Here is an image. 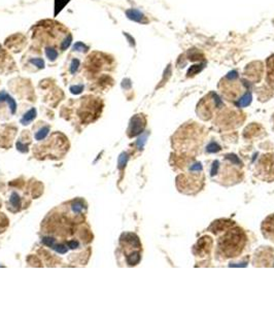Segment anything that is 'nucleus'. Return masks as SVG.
<instances>
[{
    "instance_id": "obj_1",
    "label": "nucleus",
    "mask_w": 274,
    "mask_h": 309,
    "mask_svg": "<svg viewBox=\"0 0 274 309\" xmlns=\"http://www.w3.org/2000/svg\"><path fill=\"white\" fill-rule=\"evenodd\" d=\"M234 222L231 221H218L214 222L211 226L214 234L223 232L218 242V253L225 259L237 257L242 253L245 246L246 237L243 231L238 227H233Z\"/></svg>"
},
{
    "instance_id": "obj_2",
    "label": "nucleus",
    "mask_w": 274,
    "mask_h": 309,
    "mask_svg": "<svg viewBox=\"0 0 274 309\" xmlns=\"http://www.w3.org/2000/svg\"><path fill=\"white\" fill-rule=\"evenodd\" d=\"M201 128L196 125L182 128L174 134V138L172 140L173 147H177L180 152H191V150H197L199 146H202L203 135Z\"/></svg>"
},
{
    "instance_id": "obj_3",
    "label": "nucleus",
    "mask_w": 274,
    "mask_h": 309,
    "mask_svg": "<svg viewBox=\"0 0 274 309\" xmlns=\"http://www.w3.org/2000/svg\"><path fill=\"white\" fill-rule=\"evenodd\" d=\"M256 175L260 179L271 182L274 180V154L263 156L256 166Z\"/></svg>"
},
{
    "instance_id": "obj_4",
    "label": "nucleus",
    "mask_w": 274,
    "mask_h": 309,
    "mask_svg": "<svg viewBox=\"0 0 274 309\" xmlns=\"http://www.w3.org/2000/svg\"><path fill=\"white\" fill-rule=\"evenodd\" d=\"M211 246H212L211 238L208 236H204L194 246V253L198 257H203L204 255H207V253H210Z\"/></svg>"
},
{
    "instance_id": "obj_5",
    "label": "nucleus",
    "mask_w": 274,
    "mask_h": 309,
    "mask_svg": "<svg viewBox=\"0 0 274 309\" xmlns=\"http://www.w3.org/2000/svg\"><path fill=\"white\" fill-rule=\"evenodd\" d=\"M262 233L264 237L274 242V214L265 218L262 224Z\"/></svg>"
},
{
    "instance_id": "obj_6",
    "label": "nucleus",
    "mask_w": 274,
    "mask_h": 309,
    "mask_svg": "<svg viewBox=\"0 0 274 309\" xmlns=\"http://www.w3.org/2000/svg\"><path fill=\"white\" fill-rule=\"evenodd\" d=\"M35 114H36V112H35V109H31V110H29L27 114L24 115V118L22 119L21 122L23 124H25V125H28V123H30V122L35 118Z\"/></svg>"
},
{
    "instance_id": "obj_7",
    "label": "nucleus",
    "mask_w": 274,
    "mask_h": 309,
    "mask_svg": "<svg viewBox=\"0 0 274 309\" xmlns=\"http://www.w3.org/2000/svg\"><path fill=\"white\" fill-rule=\"evenodd\" d=\"M47 57L49 58L50 60L54 61L58 57L57 51L55 50V49H53V47H47Z\"/></svg>"
},
{
    "instance_id": "obj_8",
    "label": "nucleus",
    "mask_w": 274,
    "mask_h": 309,
    "mask_svg": "<svg viewBox=\"0 0 274 309\" xmlns=\"http://www.w3.org/2000/svg\"><path fill=\"white\" fill-rule=\"evenodd\" d=\"M47 132H49V128L47 127H44L41 130L38 132V133L35 135V138H36L37 140H40V139H43V138H44L47 136Z\"/></svg>"
},
{
    "instance_id": "obj_9",
    "label": "nucleus",
    "mask_w": 274,
    "mask_h": 309,
    "mask_svg": "<svg viewBox=\"0 0 274 309\" xmlns=\"http://www.w3.org/2000/svg\"><path fill=\"white\" fill-rule=\"evenodd\" d=\"M79 60H73L72 61V63H71V68H70V70H71V72L72 73H75L76 72V70L77 68H79Z\"/></svg>"
},
{
    "instance_id": "obj_10",
    "label": "nucleus",
    "mask_w": 274,
    "mask_h": 309,
    "mask_svg": "<svg viewBox=\"0 0 274 309\" xmlns=\"http://www.w3.org/2000/svg\"><path fill=\"white\" fill-rule=\"evenodd\" d=\"M74 47V50H75V51H87V50H88V47H87L85 46V44L82 43H75V44H74V47Z\"/></svg>"
},
{
    "instance_id": "obj_11",
    "label": "nucleus",
    "mask_w": 274,
    "mask_h": 309,
    "mask_svg": "<svg viewBox=\"0 0 274 309\" xmlns=\"http://www.w3.org/2000/svg\"><path fill=\"white\" fill-rule=\"evenodd\" d=\"M31 63L34 64V65L37 67H43L44 65L43 60H41V59H33V60H31Z\"/></svg>"
},
{
    "instance_id": "obj_12",
    "label": "nucleus",
    "mask_w": 274,
    "mask_h": 309,
    "mask_svg": "<svg viewBox=\"0 0 274 309\" xmlns=\"http://www.w3.org/2000/svg\"><path fill=\"white\" fill-rule=\"evenodd\" d=\"M70 43H71V36H68L67 39L64 40V43L62 44V49H67L70 46Z\"/></svg>"
},
{
    "instance_id": "obj_13",
    "label": "nucleus",
    "mask_w": 274,
    "mask_h": 309,
    "mask_svg": "<svg viewBox=\"0 0 274 309\" xmlns=\"http://www.w3.org/2000/svg\"><path fill=\"white\" fill-rule=\"evenodd\" d=\"M83 90V87L82 86H76V87H72L71 88V92L74 93V94H79L80 93V91Z\"/></svg>"
}]
</instances>
